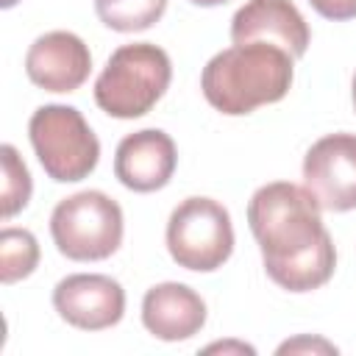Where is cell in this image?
<instances>
[{
    "instance_id": "obj_1",
    "label": "cell",
    "mask_w": 356,
    "mask_h": 356,
    "mask_svg": "<svg viewBox=\"0 0 356 356\" xmlns=\"http://www.w3.org/2000/svg\"><path fill=\"white\" fill-rule=\"evenodd\" d=\"M320 211L312 192L289 181L259 186L248 203L264 273L286 292L320 289L334 275L337 250Z\"/></svg>"
},
{
    "instance_id": "obj_2",
    "label": "cell",
    "mask_w": 356,
    "mask_h": 356,
    "mask_svg": "<svg viewBox=\"0 0 356 356\" xmlns=\"http://www.w3.org/2000/svg\"><path fill=\"white\" fill-rule=\"evenodd\" d=\"M295 78V58L273 44H231L211 56L200 72V89L211 108L242 117L259 106L286 97Z\"/></svg>"
},
{
    "instance_id": "obj_3",
    "label": "cell",
    "mask_w": 356,
    "mask_h": 356,
    "mask_svg": "<svg viewBox=\"0 0 356 356\" xmlns=\"http://www.w3.org/2000/svg\"><path fill=\"white\" fill-rule=\"evenodd\" d=\"M172 64L167 50L153 42L117 47L95 81V103L117 120L145 117L167 92Z\"/></svg>"
},
{
    "instance_id": "obj_4",
    "label": "cell",
    "mask_w": 356,
    "mask_h": 356,
    "mask_svg": "<svg viewBox=\"0 0 356 356\" xmlns=\"http://www.w3.org/2000/svg\"><path fill=\"white\" fill-rule=\"evenodd\" d=\"M28 139L47 178L58 184L83 181L97 167L100 142L75 106H39L28 120Z\"/></svg>"
},
{
    "instance_id": "obj_5",
    "label": "cell",
    "mask_w": 356,
    "mask_h": 356,
    "mask_svg": "<svg viewBox=\"0 0 356 356\" xmlns=\"http://www.w3.org/2000/svg\"><path fill=\"white\" fill-rule=\"evenodd\" d=\"M122 209L106 192L83 189L56 203L50 236L61 256L72 261H103L122 245Z\"/></svg>"
},
{
    "instance_id": "obj_6",
    "label": "cell",
    "mask_w": 356,
    "mask_h": 356,
    "mask_svg": "<svg viewBox=\"0 0 356 356\" xmlns=\"http://www.w3.org/2000/svg\"><path fill=\"white\" fill-rule=\"evenodd\" d=\"M167 250L184 270H220L234 253V225L228 209L211 197L181 200L167 220Z\"/></svg>"
},
{
    "instance_id": "obj_7",
    "label": "cell",
    "mask_w": 356,
    "mask_h": 356,
    "mask_svg": "<svg viewBox=\"0 0 356 356\" xmlns=\"http://www.w3.org/2000/svg\"><path fill=\"white\" fill-rule=\"evenodd\" d=\"M303 186L323 211L356 209V134L317 139L303 156Z\"/></svg>"
},
{
    "instance_id": "obj_8",
    "label": "cell",
    "mask_w": 356,
    "mask_h": 356,
    "mask_svg": "<svg viewBox=\"0 0 356 356\" xmlns=\"http://www.w3.org/2000/svg\"><path fill=\"white\" fill-rule=\"evenodd\" d=\"M53 309L64 323L81 331H103L122 320L125 289L103 273H72L53 289Z\"/></svg>"
},
{
    "instance_id": "obj_9",
    "label": "cell",
    "mask_w": 356,
    "mask_h": 356,
    "mask_svg": "<svg viewBox=\"0 0 356 356\" xmlns=\"http://www.w3.org/2000/svg\"><path fill=\"white\" fill-rule=\"evenodd\" d=\"M312 31L292 0H248L231 19V42H264L300 58L309 47Z\"/></svg>"
},
{
    "instance_id": "obj_10",
    "label": "cell",
    "mask_w": 356,
    "mask_h": 356,
    "mask_svg": "<svg viewBox=\"0 0 356 356\" xmlns=\"http://www.w3.org/2000/svg\"><path fill=\"white\" fill-rule=\"evenodd\" d=\"M31 83L44 92H75L92 72V53L72 31H47L25 53Z\"/></svg>"
},
{
    "instance_id": "obj_11",
    "label": "cell",
    "mask_w": 356,
    "mask_h": 356,
    "mask_svg": "<svg viewBox=\"0 0 356 356\" xmlns=\"http://www.w3.org/2000/svg\"><path fill=\"white\" fill-rule=\"evenodd\" d=\"M178 167V150L161 128H142L128 134L114 153V175L131 192L164 189Z\"/></svg>"
},
{
    "instance_id": "obj_12",
    "label": "cell",
    "mask_w": 356,
    "mask_h": 356,
    "mask_svg": "<svg viewBox=\"0 0 356 356\" xmlns=\"http://www.w3.org/2000/svg\"><path fill=\"white\" fill-rule=\"evenodd\" d=\"M142 323L145 328L164 342H184L206 325L203 298L178 281L156 284L142 298Z\"/></svg>"
},
{
    "instance_id": "obj_13",
    "label": "cell",
    "mask_w": 356,
    "mask_h": 356,
    "mask_svg": "<svg viewBox=\"0 0 356 356\" xmlns=\"http://www.w3.org/2000/svg\"><path fill=\"white\" fill-rule=\"evenodd\" d=\"M167 0H95L97 19L117 33H136L153 28L164 17Z\"/></svg>"
},
{
    "instance_id": "obj_14",
    "label": "cell",
    "mask_w": 356,
    "mask_h": 356,
    "mask_svg": "<svg viewBox=\"0 0 356 356\" xmlns=\"http://www.w3.org/2000/svg\"><path fill=\"white\" fill-rule=\"evenodd\" d=\"M39 264V242L28 228L0 231V281L14 284L28 278Z\"/></svg>"
},
{
    "instance_id": "obj_15",
    "label": "cell",
    "mask_w": 356,
    "mask_h": 356,
    "mask_svg": "<svg viewBox=\"0 0 356 356\" xmlns=\"http://www.w3.org/2000/svg\"><path fill=\"white\" fill-rule=\"evenodd\" d=\"M0 156H3V220H11L17 211H22L28 206L33 184H31V172L14 145H3Z\"/></svg>"
},
{
    "instance_id": "obj_16",
    "label": "cell",
    "mask_w": 356,
    "mask_h": 356,
    "mask_svg": "<svg viewBox=\"0 0 356 356\" xmlns=\"http://www.w3.org/2000/svg\"><path fill=\"white\" fill-rule=\"evenodd\" d=\"M312 8L334 22H345V19H356V0H309Z\"/></svg>"
},
{
    "instance_id": "obj_17",
    "label": "cell",
    "mask_w": 356,
    "mask_h": 356,
    "mask_svg": "<svg viewBox=\"0 0 356 356\" xmlns=\"http://www.w3.org/2000/svg\"><path fill=\"white\" fill-rule=\"evenodd\" d=\"M192 6H200V8H211V6H222V3H228V0H189Z\"/></svg>"
},
{
    "instance_id": "obj_18",
    "label": "cell",
    "mask_w": 356,
    "mask_h": 356,
    "mask_svg": "<svg viewBox=\"0 0 356 356\" xmlns=\"http://www.w3.org/2000/svg\"><path fill=\"white\" fill-rule=\"evenodd\" d=\"M17 3H19V0H0L3 8H11V6H17Z\"/></svg>"
},
{
    "instance_id": "obj_19",
    "label": "cell",
    "mask_w": 356,
    "mask_h": 356,
    "mask_svg": "<svg viewBox=\"0 0 356 356\" xmlns=\"http://www.w3.org/2000/svg\"><path fill=\"white\" fill-rule=\"evenodd\" d=\"M353 108H356V72H353Z\"/></svg>"
}]
</instances>
